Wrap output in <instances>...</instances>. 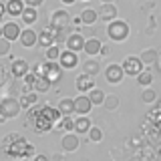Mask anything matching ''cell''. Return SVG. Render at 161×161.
Listing matches in <instances>:
<instances>
[{
  "label": "cell",
  "mask_w": 161,
  "mask_h": 161,
  "mask_svg": "<svg viewBox=\"0 0 161 161\" xmlns=\"http://www.w3.org/2000/svg\"><path fill=\"white\" fill-rule=\"evenodd\" d=\"M60 53H63V48L60 47H48L47 50H44V58L48 60V63H58V58H60Z\"/></svg>",
  "instance_id": "31"
},
{
  "label": "cell",
  "mask_w": 161,
  "mask_h": 161,
  "mask_svg": "<svg viewBox=\"0 0 161 161\" xmlns=\"http://www.w3.org/2000/svg\"><path fill=\"white\" fill-rule=\"evenodd\" d=\"M129 34H131L129 22H125V20H121V18L107 24V36L113 40V42H125V40L129 38Z\"/></svg>",
  "instance_id": "3"
},
{
  "label": "cell",
  "mask_w": 161,
  "mask_h": 161,
  "mask_svg": "<svg viewBox=\"0 0 161 161\" xmlns=\"http://www.w3.org/2000/svg\"><path fill=\"white\" fill-rule=\"evenodd\" d=\"M38 44L47 50L48 47H54V28L50 26H44L42 30H38Z\"/></svg>",
  "instance_id": "17"
},
{
  "label": "cell",
  "mask_w": 161,
  "mask_h": 161,
  "mask_svg": "<svg viewBox=\"0 0 161 161\" xmlns=\"http://www.w3.org/2000/svg\"><path fill=\"white\" fill-rule=\"evenodd\" d=\"M121 67H123L125 77H139V75L145 70V64L141 63V58L133 57V54H129V57H125L121 60Z\"/></svg>",
  "instance_id": "4"
},
{
  "label": "cell",
  "mask_w": 161,
  "mask_h": 161,
  "mask_svg": "<svg viewBox=\"0 0 161 161\" xmlns=\"http://www.w3.org/2000/svg\"><path fill=\"white\" fill-rule=\"evenodd\" d=\"M58 64H60V69H64V70L77 69V67H79V54H77V53H70V50L64 48L63 53H60Z\"/></svg>",
  "instance_id": "13"
},
{
  "label": "cell",
  "mask_w": 161,
  "mask_h": 161,
  "mask_svg": "<svg viewBox=\"0 0 161 161\" xmlns=\"http://www.w3.org/2000/svg\"><path fill=\"white\" fill-rule=\"evenodd\" d=\"M4 16H6V8H4V2H0V24H2Z\"/></svg>",
  "instance_id": "43"
},
{
  "label": "cell",
  "mask_w": 161,
  "mask_h": 161,
  "mask_svg": "<svg viewBox=\"0 0 161 161\" xmlns=\"http://www.w3.org/2000/svg\"><path fill=\"white\" fill-rule=\"evenodd\" d=\"M101 48H103V42H101L99 38H87V42H85V53L89 54V58H97L101 54Z\"/></svg>",
  "instance_id": "22"
},
{
  "label": "cell",
  "mask_w": 161,
  "mask_h": 161,
  "mask_svg": "<svg viewBox=\"0 0 161 161\" xmlns=\"http://www.w3.org/2000/svg\"><path fill=\"white\" fill-rule=\"evenodd\" d=\"M4 8H6V16H22L26 4H24V0H6Z\"/></svg>",
  "instance_id": "18"
},
{
  "label": "cell",
  "mask_w": 161,
  "mask_h": 161,
  "mask_svg": "<svg viewBox=\"0 0 161 161\" xmlns=\"http://www.w3.org/2000/svg\"><path fill=\"white\" fill-rule=\"evenodd\" d=\"M50 87H53V83H50L48 79H44V77H38V79H36V83H34V91H36L38 95L48 93Z\"/></svg>",
  "instance_id": "34"
},
{
  "label": "cell",
  "mask_w": 161,
  "mask_h": 161,
  "mask_svg": "<svg viewBox=\"0 0 161 161\" xmlns=\"http://www.w3.org/2000/svg\"><path fill=\"white\" fill-rule=\"evenodd\" d=\"M50 161H64V155L63 153H54L53 157H50Z\"/></svg>",
  "instance_id": "45"
},
{
  "label": "cell",
  "mask_w": 161,
  "mask_h": 161,
  "mask_svg": "<svg viewBox=\"0 0 161 161\" xmlns=\"http://www.w3.org/2000/svg\"><path fill=\"white\" fill-rule=\"evenodd\" d=\"M85 2H87V0H85Z\"/></svg>",
  "instance_id": "52"
},
{
  "label": "cell",
  "mask_w": 161,
  "mask_h": 161,
  "mask_svg": "<svg viewBox=\"0 0 161 161\" xmlns=\"http://www.w3.org/2000/svg\"><path fill=\"white\" fill-rule=\"evenodd\" d=\"M26 161H50L47 155H42V153H36L34 157H30V159H26Z\"/></svg>",
  "instance_id": "42"
},
{
  "label": "cell",
  "mask_w": 161,
  "mask_h": 161,
  "mask_svg": "<svg viewBox=\"0 0 161 161\" xmlns=\"http://www.w3.org/2000/svg\"><path fill=\"white\" fill-rule=\"evenodd\" d=\"M141 63L147 67V64H157V58H159V50L157 48H143V53L139 54Z\"/></svg>",
  "instance_id": "26"
},
{
  "label": "cell",
  "mask_w": 161,
  "mask_h": 161,
  "mask_svg": "<svg viewBox=\"0 0 161 161\" xmlns=\"http://www.w3.org/2000/svg\"><path fill=\"white\" fill-rule=\"evenodd\" d=\"M70 22V14L64 8H57L50 14V26L53 28H67Z\"/></svg>",
  "instance_id": "9"
},
{
  "label": "cell",
  "mask_w": 161,
  "mask_h": 161,
  "mask_svg": "<svg viewBox=\"0 0 161 161\" xmlns=\"http://www.w3.org/2000/svg\"><path fill=\"white\" fill-rule=\"evenodd\" d=\"M157 69L161 70V54H159V58H157Z\"/></svg>",
  "instance_id": "50"
},
{
  "label": "cell",
  "mask_w": 161,
  "mask_h": 161,
  "mask_svg": "<svg viewBox=\"0 0 161 161\" xmlns=\"http://www.w3.org/2000/svg\"><path fill=\"white\" fill-rule=\"evenodd\" d=\"M125 79V73H123V67H121V63H111L107 64V69H105V80H107L109 85H121Z\"/></svg>",
  "instance_id": "5"
},
{
  "label": "cell",
  "mask_w": 161,
  "mask_h": 161,
  "mask_svg": "<svg viewBox=\"0 0 161 161\" xmlns=\"http://www.w3.org/2000/svg\"><path fill=\"white\" fill-rule=\"evenodd\" d=\"M101 4H115V0H101Z\"/></svg>",
  "instance_id": "49"
},
{
  "label": "cell",
  "mask_w": 161,
  "mask_h": 161,
  "mask_svg": "<svg viewBox=\"0 0 161 161\" xmlns=\"http://www.w3.org/2000/svg\"><path fill=\"white\" fill-rule=\"evenodd\" d=\"M54 127H57V131H60V133H73L75 131V119L73 117H63Z\"/></svg>",
  "instance_id": "29"
},
{
  "label": "cell",
  "mask_w": 161,
  "mask_h": 161,
  "mask_svg": "<svg viewBox=\"0 0 161 161\" xmlns=\"http://www.w3.org/2000/svg\"><path fill=\"white\" fill-rule=\"evenodd\" d=\"M36 75L30 70V73L26 75V77L22 79V93H30V91H34V83H36Z\"/></svg>",
  "instance_id": "33"
},
{
  "label": "cell",
  "mask_w": 161,
  "mask_h": 161,
  "mask_svg": "<svg viewBox=\"0 0 161 161\" xmlns=\"http://www.w3.org/2000/svg\"><path fill=\"white\" fill-rule=\"evenodd\" d=\"M4 80H6V70L0 67V85H4Z\"/></svg>",
  "instance_id": "46"
},
{
  "label": "cell",
  "mask_w": 161,
  "mask_h": 161,
  "mask_svg": "<svg viewBox=\"0 0 161 161\" xmlns=\"http://www.w3.org/2000/svg\"><path fill=\"white\" fill-rule=\"evenodd\" d=\"M103 107L107 109V111H115V109L119 107V97H117V95H107V97H105Z\"/></svg>",
  "instance_id": "38"
},
{
  "label": "cell",
  "mask_w": 161,
  "mask_h": 161,
  "mask_svg": "<svg viewBox=\"0 0 161 161\" xmlns=\"http://www.w3.org/2000/svg\"><path fill=\"white\" fill-rule=\"evenodd\" d=\"M87 97L91 99V103H93V107H101V105L105 103V97H107V93H105L103 89H99V87H95L91 93L87 95Z\"/></svg>",
  "instance_id": "27"
},
{
  "label": "cell",
  "mask_w": 161,
  "mask_h": 161,
  "mask_svg": "<svg viewBox=\"0 0 161 161\" xmlns=\"http://www.w3.org/2000/svg\"><path fill=\"white\" fill-rule=\"evenodd\" d=\"M18 42L22 44L24 48H34L38 44V32L34 30L32 26H26V28H22V32H20V38H18Z\"/></svg>",
  "instance_id": "10"
},
{
  "label": "cell",
  "mask_w": 161,
  "mask_h": 161,
  "mask_svg": "<svg viewBox=\"0 0 161 161\" xmlns=\"http://www.w3.org/2000/svg\"><path fill=\"white\" fill-rule=\"evenodd\" d=\"M141 101H143L145 105H153L155 101H157V93H155V89H143V93H141Z\"/></svg>",
  "instance_id": "36"
},
{
  "label": "cell",
  "mask_w": 161,
  "mask_h": 161,
  "mask_svg": "<svg viewBox=\"0 0 161 161\" xmlns=\"http://www.w3.org/2000/svg\"><path fill=\"white\" fill-rule=\"evenodd\" d=\"M69 26L67 28H54V44L57 47H60V44H64L67 42V38H69Z\"/></svg>",
  "instance_id": "35"
},
{
  "label": "cell",
  "mask_w": 161,
  "mask_h": 161,
  "mask_svg": "<svg viewBox=\"0 0 161 161\" xmlns=\"http://www.w3.org/2000/svg\"><path fill=\"white\" fill-rule=\"evenodd\" d=\"M6 121H8V119H6V115H4V113H2V109H0V125L6 123Z\"/></svg>",
  "instance_id": "48"
},
{
  "label": "cell",
  "mask_w": 161,
  "mask_h": 161,
  "mask_svg": "<svg viewBox=\"0 0 161 161\" xmlns=\"http://www.w3.org/2000/svg\"><path fill=\"white\" fill-rule=\"evenodd\" d=\"M91 109H93V103H91V99L87 97V95H79V97L75 99V113H77L79 117L89 115Z\"/></svg>",
  "instance_id": "16"
},
{
  "label": "cell",
  "mask_w": 161,
  "mask_h": 161,
  "mask_svg": "<svg viewBox=\"0 0 161 161\" xmlns=\"http://www.w3.org/2000/svg\"><path fill=\"white\" fill-rule=\"evenodd\" d=\"M0 109H2L4 115H6V119H16L18 115H20V111H22L18 99H14V97L2 99V101H0Z\"/></svg>",
  "instance_id": "6"
},
{
  "label": "cell",
  "mask_w": 161,
  "mask_h": 161,
  "mask_svg": "<svg viewBox=\"0 0 161 161\" xmlns=\"http://www.w3.org/2000/svg\"><path fill=\"white\" fill-rule=\"evenodd\" d=\"M20 18H22V22L26 24V26H32V24H36V20H38V10H36V8H30V6H26Z\"/></svg>",
  "instance_id": "28"
},
{
  "label": "cell",
  "mask_w": 161,
  "mask_h": 161,
  "mask_svg": "<svg viewBox=\"0 0 161 161\" xmlns=\"http://www.w3.org/2000/svg\"><path fill=\"white\" fill-rule=\"evenodd\" d=\"M97 14H99V20H103V22H107V24L119 18V10H117L115 4H101Z\"/></svg>",
  "instance_id": "14"
},
{
  "label": "cell",
  "mask_w": 161,
  "mask_h": 161,
  "mask_svg": "<svg viewBox=\"0 0 161 161\" xmlns=\"http://www.w3.org/2000/svg\"><path fill=\"white\" fill-rule=\"evenodd\" d=\"M42 113L47 115V117H48L50 121H53L54 125H57L58 121L63 119V115L58 113V109H57V107H50V105H42Z\"/></svg>",
  "instance_id": "32"
},
{
  "label": "cell",
  "mask_w": 161,
  "mask_h": 161,
  "mask_svg": "<svg viewBox=\"0 0 161 161\" xmlns=\"http://www.w3.org/2000/svg\"><path fill=\"white\" fill-rule=\"evenodd\" d=\"M60 75H63L60 64L58 63H48V60H47V67H44V79H48L50 83H57V80H60Z\"/></svg>",
  "instance_id": "20"
},
{
  "label": "cell",
  "mask_w": 161,
  "mask_h": 161,
  "mask_svg": "<svg viewBox=\"0 0 161 161\" xmlns=\"http://www.w3.org/2000/svg\"><path fill=\"white\" fill-rule=\"evenodd\" d=\"M75 87H77V91L80 95H89L91 91L95 89V80H93V77L80 73V75H77V79H75Z\"/></svg>",
  "instance_id": "15"
},
{
  "label": "cell",
  "mask_w": 161,
  "mask_h": 161,
  "mask_svg": "<svg viewBox=\"0 0 161 161\" xmlns=\"http://www.w3.org/2000/svg\"><path fill=\"white\" fill-rule=\"evenodd\" d=\"M28 121L32 123V129H34L36 135H44V133H48V131L54 129V123L42 113V107H40V105L28 109Z\"/></svg>",
  "instance_id": "2"
},
{
  "label": "cell",
  "mask_w": 161,
  "mask_h": 161,
  "mask_svg": "<svg viewBox=\"0 0 161 161\" xmlns=\"http://www.w3.org/2000/svg\"><path fill=\"white\" fill-rule=\"evenodd\" d=\"M2 153L10 159H30L36 155L32 143H28L24 139V135L20 133H8L2 139Z\"/></svg>",
  "instance_id": "1"
},
{
  "label": "cell",
  "mask_w": 161,
  "mask_h": 161,
  "mask_svg": "<svg viewBox=\"0 0 161 161\" xmlns=\"http://www.w3.org/2000/svg\"><path fill=\"white\" fill-rule=\"evenodd\" d=\"M10 73H12V77H16V79H24L30 73L28 60L26 58H14L12 63H10Z\"/></svg>",
  "instance_id": "12"
},
{
  "label": "cell",
  "mask_w": 161,
  "mask_h": 161,
  "mask_svg": "<svg viewBox=\"0 0 161 161\" xmlns=\"http://www.w3.org/2000/svg\"><path fill=\"white\" fill-rule=\"evenodd\" d=\"M18 103H20V107L22 109H32V107H36L38 105V93L36 91H30V93H22L18 97Z\"/></svg>",
  "instance_id": "21"
},
{
  "label": "cell",
  "mask_w": 161,
  "mask_h": 161,
  "mask_svg": "<svg viewBox=\"0 0 161 161\" xmlns=\"http://www.w3.org/2000/svg\"><path fill=\"white\" fill-rule=\"evenodd\" d=\"M10 40H6L4 36H0V57H8L10 54Z\"/></svg>",
  "instance_id": "39"
},
{
  "label": "cell",
  "mask_w": 161,
  "mask_h": 161,
  "mask_svg": "<svg viewBox=\"0 0 161 161\" xmlns=\"http://www.w3.org/2000/svg\"><path fill=\"white\" fill-rule=\"evenodd\" d=\"M91 127H93V123H91V119H89V115H85V117H77L75 119V133L79 135H87Z\"/></svg>",
  "instance_id": "24"
},
{
  "label": "cell",
  "mask_w": 161,
  "mask_h": 161,
  "mask_svg": "<svg viewBox=\"0 0 161 161\" xmlns=\"http://www.w3.org/2000/svg\"><path fill=\"white\" fill-rule=\"evenodd\" d=\"M87 137H89L91 143H101L105 135H103V129H99V127H95V125H93V127H91V131L87 133Z\"/></svg>",
  "instance_id": "37"
},
{
  "label": "cell",
  "mask_w": 161,
  "mask_h": 161,
  "mask_svg": "<svg viewBox=\"0 0 161 161\" xmlns=\"http://www.w3.org/2000/svg\"><path fill=\"white\" fill-rule=\"evenodd\" d=\"M137 83H139V87H141V89H149V87H151V83H153V73H151V70L145 67V70L137 77Z\"/></svg>",
  "instance_id": "30"
},
{
  "label": "cell",
  "mask_w": 161,
  "mask_h": 161,
  "mask_svg": "<svg viewBox=\"0 0 161 161\" xmlns=\"http://www.w3.org/2000/svg\"><path fill=\"white\" fill-rule=\"evenodd\" d=\"M0 36H2V24H0Z\"/></svg>",
  "instance_id": "51"
},
{
  "label": "cell",
  "mask_w": 161,
  "mask_h": 161,
  "mask_svg": "<svg viewBox=\"0 0 161 161\" xmlns=\"http://www.w3.org/2000/svg\"><path fill=\"white\" fill-rule=\"evenodd\" d=\"M57 109H58V113L63 115V117H73V113H75V99L60 97L58 103H57Z\"/></svg>",
  "instance_id": "19"
},
{
  "label": "cell",
  "mask_w": 161,
  "mask_h": 161,
  "mask_svg": "<svg viewBox=\"0 0 161 161\" xmlns=\"http://www.w3.org/2000/svg\"><path fill=\"white\" fill-rule=\"evenodd\" d=\"M60 2H63V4H64V6H73V4H75V2H77V0H60Z\"/></svg>",
  "instance_id": "47"
},
{
  "label": "cell",
  "mask_w": 161,
  "mask_h": 161,
  "mask_svg": "<svg viewBox=\"0 0 161 161\" xmlns=\"http://www.w3.org/2000/svg\"><path fill=\"white\" fill-rule=\"evenodd\" d=\"M44 67H47V63H34L32 64V73L36 75V77H44Z\"/></svg>",
  "instance_id": "40"
},
{
  "label": "cell",
  "mask_w": 161,
  "mask_h": 161,
  "mask_svg": "<svg viewBox=\"0 0 161 161\" xmlns=\"http://www.w3.org/2000/svg\"><path fill=\"white\" fill-rule=\"evenodd\" d=\"M83 73L85 75H89V77H99V73H101V63H99V58H87L83 63Z\"/></svg>",
  "instance_id": "23"
},
{
  "label": "cell",
  "mask_w": 161,
  "mask_h": 161,
  "mask_svg": "<svg viewBox=\"0 0 161 161\" xmlns=\"http://www.w3.org/2000/svg\"><path fill=\"white\" fill-rule=\"evenodd\" d=\"M109 53H111V48L107 47V44H103V48H101V54H99V57H109Z\"/></svg>",
  "instance_id": "44"
},
{
  "label": "cell",
  "mask_w": 161,
  "mask_h": 161,
  "mask_svg": "<svg viewBox=\"0 0 161 161\" xmlns=\"http://www.w3.org/2000/svg\"><path fill=\"white\" fill-rule=\"evenodd\" d=\"M79 18H80V24H85V26H93V24H97L99 14H97L95 8H85L83 12L79 14Z\"/></svg>",
  "instance_id": "25"
},
{
  "label": "cell",
  "mask_w": 161,
  "mask_h": 161,
  "mask_svg": "<svg viewBox=\"0 0 161 161\" xmlns=\"http://www.w3.org/2000/svg\"><path fill=\"white\" fill-rule=\"evenodd\" d=\"M24 4L30 6V8H36L38 10V6H42V4H44V0H24Z\"/></svg>",
  "instance_id": "41"
},
{
  "label": "cell",
  "mask_w": 161,
  "mask_h": 161,
  "mask_svg": "<svg viewBox=\"0 0 161 161\" xmlns=\"http://www.w3.org/2000/svg\"><path fill=\"white\" fill-rule=\"evenodd\" d=\"M20 32H22V28H20V24L16 20H8V22H2V36L10 40V42H14V40L20 38Z\"/></svg>",
  "instance_id": "11"
},
{
  "label": "cell",
  "mask_w": 161,
  "mask_h": 161,
  "mask_svg": "<svg viewBox=\"0 0 161 161\" xmlns=\"http://www.w3.org/2000/svg\"><path fill=\"white\" fill-rule=\"evenodd\" d=\"M80 145V137L77 133H63L60 137V147H63V153H75Z\"/></svg>",
  "instance_id": "8"
},
{
  "label": "cell",
  "mask_w": 161,
  "mask_h": 161,
  "mask_svg": "<svg viewBox=\"0 0 161 161\" xmlns=\"http://www.w3.org/2000/svg\"><path fill=\"white\" fill-rule=\"evenodd\" d=\"M85 42H87V38L83 36V32H80V30H73V32L69 34L64 47H67V50H70V53L79 54L80 50H85Z\"/></svg>",
  "instance_id": "7"
}]
</instances>
